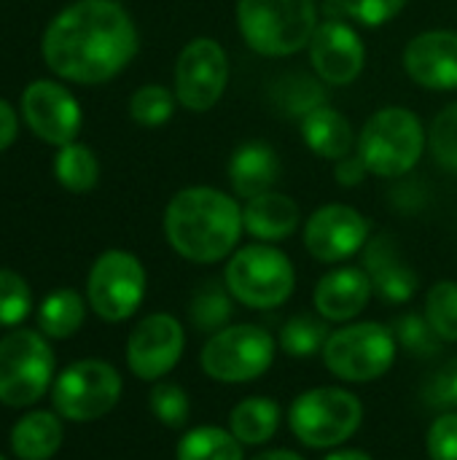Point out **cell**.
<instances>
[{"label":"cell","instance_id":"52a82bcc","mask_svg":"<svg viewBox=\"0 0 457 460\" xmlns=\"http://www.w3.org/2000/svg\"><path fill=\"white\" fill-rule=\"evenodd\" d=\"M396 337L393 329L377 321L347 323L329 334L323 345L326 369L345 383H372L391 372L396 361Z\"/></svg>","mask_w":457,"mask_h":460},{"label":"cell","instance_id":"d6986e66","mask_svg":"<svg viewBox=\"0 0 457 460\" xmlns=\"http://www.w3.org/2000/svg\"><path fill=\"white\" fill-rule=\"evenodd\" d=\"M372 294L374 288L364 267H337L318 280L312 302L329 323H347L366 310Z\"/></svg>","mask_w":457,"mask_h":460},{"label":"cell","instance_id":"f35d334b","mask_svg":"<svg viewBox=\"0 0 457 460\" xmlns=\"http://www.w3.org/2000/svg\"><path fill=\"white\" fill-rule=\"evenodd\" d=\"M426 450L431 460H457V412H444L431 423Z\"/></svg>","mask_w":457,"mask_h":460},{"label":"cell","instance_id":"3957f363","mask_svg":"<svg viewBox=\"0 0 457 460\" xmlns=\"http://www.w3.org/2000/svg\"><path fill=\"white\" fill-rule=\"evenodd\" d=\"M315 0H237V30L261 57H291L318 30Z\"/></svg>","mask_w":457,"mask_h":460},{"label":"cell","instance_id":"1f68e13d","mask_svg":"<svg viewBox=\"0 0 457 460\" xmlns=\"http://www.w3.org/2000/svg\"><path fill=\"white\" fill-rule=\"evenodd\" d=\"M426 321L442 342H457V283L439 280L426 294Z\"/></svg>","mask_w":457,"mask_h":460},{"label":"cell","instance_id":"4316f807","mask_svg":"<svg viewBox=\"0 0 457 460\" xmlns=\"http://www.w3.org/2000/svg\"><path fill=\"white\" fill-rule=\"evenodd\" d=\"M242 442L218 426H197L186 431L175 447V460H245Z\"/></svg>","mask_w":457,"mask_h":460},{"label":"cell","instance_id":"60d3db41","mask_svg":"<svg viewBox=\"0 0 457 460\" xmlns=\"http://www.w3.org/2000/svg\"><path fill=\"white\" fill-rule=\"evenodd\" d=\"M16 135H19V119H16V111H13L5 100H0V154H3L8 146H13Z\"/></svg>","mask_w":457,"mask_h":460},{"label":"cell","instance_id":"30bf717a","mask_svg":"<svg viewBox=\"0 0 457 460\" xmlns=\"http://www.w3.org/2000/svg\"><path fill=\"white\" fill-rule=\"evenodd\" d=\"M121 399V375L97 358L75 361L59 372L51 385V402L59 418L92 423L108 415Z\"/></svg>","mask_w":457,"mask_h":460},{"label":"cell","instance_id":"4dcf8cb0","mask_svg":"<svg viewBox=\"0 0 457 460\" xmlns=\"http://www.w3.org/2000/svg\"><path fill=\"white\" fill-rule=\"evenodd\" d=\"M175 92H170L162 84H145L140 86L132 97H129V116L132 121H137L140 127H162L172 119L175 113Z\"/></svg>","mask_w":457,"mask_h":460},{"label":"cell","instance_id":"8d00e7d4","mask_svg":"<svg viewBox=\"0 0 457 460\" xmlns=\"http://www.w3.org/2000/svg\"><path fill=\"white\" fill-rule=\"evenodd\" d=\"M32 310V291L13 270H0V326L22 323Z\"/></svg>","mask_w":457,"mask_h":460},{"label":"cell","instance_id":"74e56055","mask_svg":"<svg viewBox=\"0 0 457 460\" xmlns=\"http://www.w3.org/2000/svg\"><path fill=\"white\" fill-rule=\"evenodd\" d=\"M423 402L431 410L453 412L457 407V356L447 358L423 385Z\"/></svg>","mask_w":457,"mask_h":460},{"label":"cell","instance_id":"cb8c5ba5","mask_svg":"<svg viewBox=\"0 0 457 460\" xmlns=\"http://www.w3.org/2000/svg\"><path fill=\"white\" fill-rule=\"evenodd\" d=\"M62 445V423L54 412L35 410L11 431V450L19 460H48Z\"/></svg>","mask_w":457,"mask_h":460},{"label":"cell","instance_id":"5b68a950","mask_svg":"<svg viewBox=\"0 0 457 460\" xmlns=\"http://www.w3.org/2000/svg\"><path fill=\"white\" fill-rule=\"evenodd\" d=\"M224 283L240 305L250 310H275L291 299L296 288V270L280 248L256 243L229 256Z\"/></svg>","mask_w":457,"mask_h":460},{"label":"cell","instance_id":"b9f144b4","mask_svg":"<svg viewBox=\"0 0 457 460\" xmlns=\"http://www.w3.org/2000/svg\"><path fill=\"white\" fill-rule=\"evenodd\" d=\"M323 460H374L369 453H364V450H334V453H329Z\"/></svg>","mask_w":457,"mask_h":460},{"label":"cell","instance_id":"83f0119b","mask_svg":"<svg viewBox=\"0 0 457 460\" xmlns=\"http://www.w3.org/2000/svg\"><path fill=\"white\" fill-rule=\"evenodd\" d=\"M54 178L62 189L73 194H86L100 181V162L86 143L73 140L67 146H59L54 156Z\"/></svg>","mask_w":457,"mask_h":460},{"label":"cell","instance_id":"e575fe53","mask_svg":"<svg viewBox=\"0 0 457 460\" xmlns=\"http://www.w3.org/2000/svg\"><path fill=\"white\" fill-rule=\"evenodd\" d=\"M151 412L156 420L167 429H183L191 418V402L189 394L175 383H156L148 396Z\"/></svg>","mask_w":457,"mask_h":460},{"label":"cell","instance_id":"6da1fadb","mask_svg":"<svg viewBox=\"0 0 457 460\" xmlns=\"http://www.w3.org/2000/svg\"><path fill=\"white\" fill-rule=\"evenodd\" d=\"M43 62L70 84H105L137 54V27L116 0H75L43 32Z\"/></svg>","mask_w":457,"mask_h":460},{"label":"cell","instance_id":"484cf974","mask_svg":"<svg viewBox=\"0 0 457 460\" xmlns=\"http://www.w3.org/2000/svg\"><path fill=\"white\" fill-rule=\"evenodd\" d=\"M86 318V305L78 291L57 288L38 305V329L51 340L73 337Z\"/></svg>","mask_w":457,"mask_h":460},{"label":"cell","instance_id":"ab89813d","mask_svg":"<svg viewBox=\"0 0 457 460\" xmlns=\"http://www.w3.org/2000/svg\"><path fill=\"white\" fill-rule=\"evenodd\" d=\"M366 175H369V170H366V164H364V159H361L358 154H350V156L339 159L337 167H334L337 183H339V186H347V189H350V186H358Z\"/></svg>","mask_w":457,"mask_h":460},{"label":"cell","instance_id":"7c38bea8","mask_svg":"<svg viewBox=\"0 0 457 460\" xmlns=\"http://www.w3.org/2000/svg\"><path fill=\"white\" fill-rule=\"evenodd\" d=\"M229 84V57L213 38L189 40L175 62V97L191 113L218 105Z\"/></svg>","mask_w":457,"mask_h":460},{"label":"cell","instance_id":"8fae6325","mask_svg":"<svg viewBox=\"0 0 457 460\" xmlns=\"http://www.w3.org/2000/svg\"><path fill=\"white\" fill-rule=\"evenodd\" d=\"M86 296L92 310L108 323L132 318L145 296V270L140 259L116 248L97 256L86 280Z\"/></svg>","mask_w":457,"mask_h":460},{"label":"cell","instance_id":"9a60e30c","mask_svg":"<svg viewBox=\"0 0 457 460\" xmlns=\"http://www.w3.org/2000/svg\"><path fill=\"white\" fill-rule=\"evenodd\" d=\"M22 116L32 135L48 146H67L78 137L83 113L73 92L57 81H32L22 94Z\"/></svg>","mask_w":457,"mask_h":460},{"label":"cell","instance_id":"2e32d148","mask_svg":"<svg viewBox=\"0 0 457 460\" xmlns=\"http://www.w3.org/2000/svg\"><path fill=\"white\" fill-rule=\"evenodd\" d=\"M307 49L315 75L331 86L353 84L366 65V46L345 19L321 22Z\"/></svg>","mask_w":457,"mask_h":460},{"label":"cell","instance_id":"f1b7e54d","mask_svg":"<svg viewBox=\"0 0 457 460\" xmlns=\"http://www.w3.org/2000/svg\"><path fill=\"white\" fill-rule=\"evenodd\" d=\"M232 313H234V296L229 294L226 283L224 286L205 283L189 305L191 323L205 334H215V332L226 329L232 321Z\"/></svg>","mask_w":457,"mask_h":460},{"label":"cell","instance_id":"44dd1931","mask_svg":"<svg viewBox=\"0 0 457 460\" xmlns=\"http://www.w3.org/2000/svg\"><path fill=\"white\" fill-rule=\"evenodd\" d=\"M299 221H302L299 205L288 194H280L275 189L248 199L245 208H242L245 232L250 237L261 240V243L288 240L299 229Z\"/></svg>","mask_w":457,"mask_h":460},{"label":"cell","instance_id":"603a6c76","mask_svg":"<svg viewBox=\"0 0 457 460\" xmlns=\"http://www.w3.org/2000/svg\"><path fill=\"white\" fill-rule=\"evenodd\" d=\"M269 102L280 113L302 121L307 113L326 105V81L302 70H288L269 84Z\"/></svg>","mask_w":457,"mask_h":460},{"label":"cell","instance_id":"ffe728a7","mask_svg":"<svg viewBox=\"0 0 457 460\" xmlns=\"http://www.w3.org/2000/svg\"><path fill=\"white\" fill-rule=\"evenodd\" d=\"M280 178V156L264 140L242 143L229 159V181L232 191L240 199H253L275 189Z\"/></svg>","mask_w":457,"mask_h":460},{"label":"cell","instance_id":"5bb4252c","mask_svg":"<svg viewBox=\"0 0 457 460\" xmlns=\"http://www.w3.org/2000/svg\"><path fill=\"white\" fill-rule=\"evenodd\" d=\"M369 243V221L350 205L318 208L304 224V248L315 261L339 264L361 253Z\"/></svg>","mask_w":457,"mask_h":460},{"label":"cell","instance_id":"d590c367","mask_svg":"<svg viewBox=\"0 0 457 460\" xmlns=\"http://www.w3.org/2000/svg\"><path fill=\"white\" fill-rule=\"evenodd\" d=\"M428 146L439 167L457 175V102L442 108L434 116L431 132H428Z\"/></svg>","mask_w":457,"mask_h":460},{"label":"cell","instance_id":"d4e9b609","mask_svg":"<svg viewBox=\"0 0 457 460\" xmlns=\"http://www.w3.org/2000/svg\"><path fill=\"white\" fill-rule=\"evenodd\" d=\"M280 404L269 396H248L229 412V431L245 445H267L280 429Z\"/></svg>","mask_w":457,"mask_h":460},{"label":"cell","instance_id":"e0dca14e","mask_svg":"<svg viewBox=\"0 0 457 460\" xmlns=\"http://www.w3.org/2000/svg\"><path fill=\"white\" fill-rule=\"evenodd\" d=\"M404 73L423 89H457V32L428 30L415 35L401 57Z\"/></svg>","mask_w":457,"mask_h":460},{"label":"cell","instance_id":"f546056e","mask_svg":"<svg viewBox=\"0 0 457 460\" xmlns=\"http://www.w3.org/2000/svg\"><path fill=\"white\" fill-rule=\"evenodd\" d=\"M326 323V318H315L310 313L291 315L280 329V348L291 358H310L323 353V345L331 334Z\"/></svg>","mask_w":457,"mask_h":460},{"label":"cell","instance_id":"277c9868","mask_svg":"<svg viewBox=\"0 0 457 460\" xmlns=\"http://www.w3.org/2000/svg\"><path fill=\"white\" fill-rule=\"evenodd\" d=\"M428 135L417 113L401 105L380 108L358 135V156L377 178H401L412 172L426 151Z\"/></svg>","mask_w":457,"mask_h":460},{"label":"cell","instance_id":"ac0fdd59","mask_svg":"<svg viewBox=\"0 0 457 460\" xmlns=\"http://www.w3.org/2000/svg\"><path fill=\"white\" fill-rule=\"evenodd\" d=\"M364 253V272L372 280L374 294L385 305H407L417 291V275L404 261L401 248L393 237L380 234L366 243Z\"/></svg>","mask_w":457,"mask_h":460},{"label":"cell","instance_id":"9c48e42d","mask_svg":"<svg viewBox=\"0 0 457 460\" xmlns=\"http://www.w3.org/2000/svg\"><path fill=\"white\" fill-rule=\"evenodd\" d=\"M54 377V350L46 334L30 329L11 332L0 340V402L5 407H30Z\"/></svg>","mask_w":457,"mask_h":460},{"label":"cell","instance_id":"4fadbf2b","mask_svg":"<svg viewBox=\"0 0 457 460\" xmlns=\"http://www.w3.org/2000/svg\"><path fill=\"white\" fill-rule=\"evenodd\" d=\"M186 348V334L178 318L167 313L145 315L127 340V367L135 377L156 383L170 375Z\"/></svg>","mask_w":457,"mask_h":460},{"label":"cell","instance_id":"ee69618b","mask_svg":"<svg viewBox=\"0 0 457 460\" xmlns=\"http://www.w3.org/2000/svg\"><path fill=\"white\" fill-rule=\"evenodd\" d=\"M0 460H5V458H3V456H0Z\"/></svg>","mask_w":457,"mask_h":460},{"label":"cell","instance_id":"d6a6232c","mask_svg":"<svg viewBox=\"0 0 457 460\" xmlns=\"http://www.w3.org/2000/svg\"><path fill=\"white\" fill-rule=\"evenodd\" d=\"M404 5L407 0H329L323 8H329V19L350 16L364 27H382L391 19H396L404 11Z\"/></svg>","mask_w":457,"mask_h":460},{"label":"cell","instance_id":"8992f818","mask_svg":"<svg viewBox=\"0 0 457 460\" xmlns=\"http://www.w3.org/2000/svg\"><path fill=\"white\" fill-rule=\"evenodd\" d=\"M364 420V404L356 394L337 385L304 391L288 410L291 434L312 450H334L345 445Z\"/></svg>","mask_w":457,"mask_h":460},{"label":"cell","instance_id":"836d02e7","mask_svg":"<svg viewBox=\"0 0 457 460\" xmlns=\"http://www.w3.org/2000/svg\"><path fill=\"white\" fill-rule=\"evenodd\" d=\"M393 337L404 350H409V353H415L420 358L436 356L442 350V345H444L436 337V332L431 329V323L426 321V315H415V313H407V315L396 318Z\"/></svg>","mask_w":457,"mask_h":460},{"label":"cell","instance_id":"7402d4cb","mask_svg":"<svg viewBox=\"0 0 457 460\" xmlns=\"http://www.w3.org/2000/svg\"><path fill=\"white\" fill-rule=\"evenodd\" d=\"M302 137L315 156L334 162L350 156L353 146H358L350 119L329 105H321L302 119Z\"/></svg>","mask_w":457,"mask_h":460},{"label":"cell","instance_id":"7bdbcfd3","mask_svg":"<svg viewBox=\"0 0 457 460\" xmlns=\"http://www.w3.org/2000/svg\"><path fill=\"white\" fill-rule=\"evenodd\" d=\"M250 460H304L299 453L294 450H267V453H259L256 458Z\"/></svg>","mask_w":457,"mask_h":460},{"label":"cell","instance_id":"7a4b0ae2","mask_svg":"<svg viewBox=\"0 0 457 460\" xmlns=\"http://www.w3.org/2000/svg\"><path fill=\"white\" fill-rule=\"evenodd\" d=\"M242 229L240 202L213 186L180 189L164 210V237L170 248L194 264L229 259L237 251Z\"/></svg>","mask_w":457,"mask_h":460},{"label":"cell","instance_id":"ba28073f","mask_svg":"<svg viewBox=\"0 0 457 460\" xmlns=\"http://www.w3.org/2000/svg\"><path fill=\"white\" fill-rule=\"evenodd\" d=\"M275 353L277 342L267 329L256 323H234L207 337L199 364L210 380L240 385L267 375L275 364Z\"/></svg>","mask_w":457,"mask_h":460}]
</instances>
